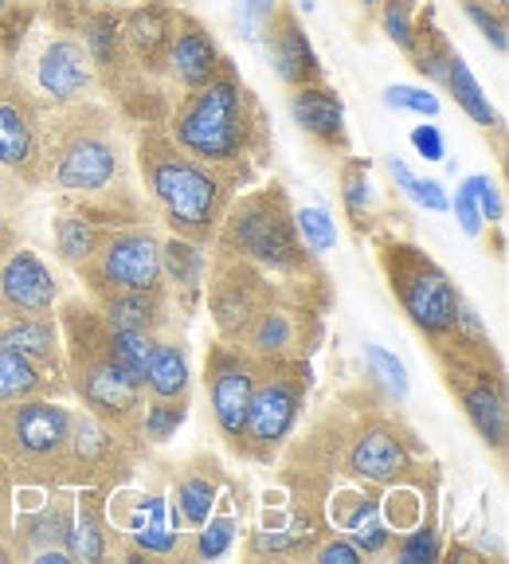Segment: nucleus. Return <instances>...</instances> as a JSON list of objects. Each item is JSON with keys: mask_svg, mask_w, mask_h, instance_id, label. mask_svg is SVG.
Masks as SVG:
<instances>
[{"mask_svg": "<svg viewBox=\"0 0 509 564\" xmlns=\"http://www.w3.org/2000/svg\"><path fill=\"white\" fill-rule=\"evenodd\" d=\"M188 400L193 397L145 400V408H141V440L150 443V447H165L169 440H176V432L188 420Z\"/></svg>", "mask_w": 509, "mask_h": 564, "instance_id": "37", "label": "nucleus"}, {"mask_svg": "<svg viewBox=\"0 0 509 564\" xmlns=\"http://www.w3.org/2000/svg\"><path fill=\"white\" fill-rule=\"evenodd\" d=\"M44 110L20 59H0V169L24 188H44Z\"/></svg>", "mask_w": 509, "mask_h": 564, "instance_id": "13", "label": "nucleus"}, {"mask_svg": "<svg viewBox=\"0 0 509 564\" xmlns=\"http://www.w3.org/2000/svg\"><path fill=\"white\" fill-rule=\"evenodd\" d=\"M415 12H420V0H380L377 4L380 32H385L400 52H408V44H412Z\"/></svg>", "mask_w": 509, "mask_h": 564, "instance_id": "43", "label": "nucleus"}, {"mask_svg": "<svg viewBox=\"0 0 509 564\" xmlns=\"http://www.w3.org/2000/svg\"><path fill=\"white\" fill-rule=\"evenodd\" d=\"M385 106L388 110H408V115H420V118L440 115V98L431 95L427 87H404V83H396V87L385 90Z\"/></svg>", "mask_w": 509, "mask_h": 564, "instance_id": "44", "label": "nucleus"}, {"mask_svg": "<svg viewBox=\"0 0 509 564\" xmlns=\"http://www.w3.org/2000/svg\"><path fill=\"white\" fill-rule=\"evenodd\" d=\"M458 9L466 12V20L478 28V32L490 40V47L498 55L509 52V24H506V9L490 4V0H458Z\"/></svg>", "mask_w": 509, "mask_h": 564, "instance_id": "42", "label": "nucleus"}, {"mask_svg": "<svg viewBox=\"0 0 509 564\" xmlns=\"http://www.w3.org/2000/svg\"><path fill=\"white\" fill-rule=\"evenodd\" d=\"M254 372H259V357L247 352L243 345H228L216 337L204 352V388H208L212 423H216V435L231 455H239V440H243Z\"/></svg>", "mask_w": 509, "mask_h": 564, "instance_id": "17", "label": "nucleus"}, {"mask_svg": "<svg viewBox=\"0 0 509 564\" xmlns=\"http://www.w3.org/2000/svg\"><path fill=\"white\" fill-rule=\"evenodd\" d=\"M165 470H169V486H165L169 502H173V510L181 513L185 529L193 533L212 513V506L220 502V494L231 486V475L224 470V463L212 451H196V455L181 458V463H173Z\"/></svg>", "mask_w": 509, "mask_h": 564, "instance_id": "24", "label": "nucleus"}, {"mask_svg": "<svg viewBox=\"0 0 509 564\" xmlns=\"http://www.w3.org/2000/svg\"><path fill=\"white\" fill-rule=\"evenodd\" d=\"M337 196H342L345 220H349L353 236L365 239L380 228L377 216V185H372V161L345 153L337 165Z\"/></svg>", "mask_w": 509, "mask_h": 564, "instance_id": "32", "label": "nucleus"}, {"mask_svg": "<svg viewBox=\"0 0 509 564\" xmlns=\"http://www.w3.org/2000/svg\"><path fill=\"white\" fill-rule=\"evenodd\" d=\"M158 337L161 334H138V329H110V349H115V357L126 365V372H130V377L138 380V384H141V377H145V365H150Z\"/></svg>", "mask_w": 509, "mask_h": 564, "instance_id": "41", "label": "nucleus"}, {"mask_svg": "<svg viewBox=\"0 0 509 564\" xmlns=\"http://www.w3.org/2000/svg\"><path fill=\"white\" fill-rule=\"evenodd\" d=\"M55 317L63 334V377H67L71 397L106 427L122 432L126 440H141L145 392L110 349V326L102 322L95 302L87 294H71V299H59Z\"/></svg>", "mask_w": 509, "mask_h": 564, "instance_id": "4", "label": "nucleus"}, {"mask_svg": "<svg viewBox=\"0 0 509 564\" xmlns=\"http://www.w3.org/2000/svg\"><path fill=\"white\" fill-rule=\"evenodd\" d=\"M431 357L443 377V388L466 415V423L475 427V435L506 458L509 447V397H506V365H501L498 349H494L490 334L478 322V314L463 302L455 326L447 337L431 341Z\"/></svg>", "mask_w": 509, "mask_h": 564, "instance_id": "5", "label": "nucleus"}, {"mask_svg": "<svg viewBox=\"0 0 509 564\" xmlns=\"http://www.w3.org/2000/svg\"><path fill=\"white\" fill-rule=\"evenodd\" d=\"M463 185L470 188V196H475L478 208H483V220L501 224V216H506V208H501V193H498V185H494L490 176H486V173H475V176H466Z\"/></svg>", "mask_w": 509, "mask_h": 564, "instance_id": "46", "label": "nucleus"}, {"mask_svg": "<svg viewBox=\"0 0 509 564\" xmlns=\"http://www.w3.org/2000/svg\"><path fill=\"white\" fill-rule=\"evenodd\" d=\"M329 455L337 482L377 490L440 475L420 435L385 408H357L353 415L329 408Z\"/></svg>", "mask_w": 509, "mask_h": 564, "instance_id": "7", "label": "nucleus"}, {"mask_svg": "<svg viewBox=\"0 0 509 564\" xmlns=\"http://www.w3.org/2000/svg\"><path fill=\"white\" fill-rule=\"evenodd\" d=\"M106 513H110V525L122 538V561H181L188 541V529L181 521V513L169 502L165 486H145V490H130L115 486L106 494Z\"/></svg>", "mask_w": 509, "mask_h": 564, "instance_id": "11", "label": "nucleus"}, {"mask_svg": "<svg viewBox=\"0 0 509 564\" xmlns=\"http://www.w3.org/2000/svg\"><path fill=\"white\" fill-rule=\"evenodd\" d=\"M28 87L44 98V106H75V102H90V98L102 95L87 47L79 44V35H71V32H55L52 40L40 47Z\"/></svg>", "mask_w": 509, "mask_h": 564, "instance_id": "18", "label": "nucleus"}, {"mask_svg": "<svg viewBox=\"0 0 509 564\" xmlns=\"http://www.w3.org/2000/svg\"><path fill=\"white\" fill-rule=\"evenodd\" d=\"M236 494H239L236 482L220 494V502L212 506L208 518L188 533L181 561H224L231 553V545L243 533V506H236Z\"/></svg>", "mask_w": 509, "mask_h": 564, "instance_id": "31", "label": "nucleus"}, {"mask_svg": "<svg viewBox=\"0 0 509 564\" xmlns=\"http://www.w3.org/2000/svg\"><path fill=\"white\" fill-rule=\"evenodd\" d=\"M372 247H377V267L388 282V294L396 299L400 314L412 322L415 334L427 345L447 337L458 310H463V294L451 282V274L412 239L388 236L377 228Z\"/></svg>", "mask_w": 509, "mask_h": 564, "instance_id": "9", "label": "nucleus"}, {"mask_svg": "<svg viewBox=\"0 0 509 564\" xmlns=\"http://www.w3.org/2000/svg\"><path fill=\"white\" fill-rule=\"evenodd\" d=\"M388 173H392L396 188H404V193L412 196V200L420 204V208H427V212H447V208H451V196L443 193L440 181H427V176H415L412 169H408L400 158H388Z\"/></svg>", "mask_w": 509, "mask_h": 564, "instance_id": "40", "label": "nucleus"}, {"mask_svg": "<svg viewBox=\"0 0 509 564\" xmlns=\"http://www.w3.org/2000/svg\"><path fill=\"white\" fill-rule=\"evenodd\" d=\"M20 243V236H17V228H12V220H0V259L9 256V247H17Z\"/></svg>", "mask_w": 509, "mask_h": 564, "instance_id": "51", "label": "nucleus"}, {"mask_svg": "<svg viewBox=\"0 0 509 564\" xmlns=\"http://www.w3.org/2000/svg\"><path fill=\"white\" fill-rule=\"evenodd\" d=\"M443 90H447V95L455 98V106L475 126H483V130H501V118H498V110L490 106V95L483 90V83L475 79L470 63H466L458 52H455V59H451V67H447Z\"/></svg>", "mask_w": 509, "mask_h": 564, "instance_id": "35", "label": "nucleus"}, {"mask_svg": "<svg viewBox=\"0 0 509 564\" xmlns=\"http://www.w3.org/2000/svg\"><path fill=\"white\" fill-rule=\"evenodd\" d=\"M150 443L126 440L122 432L106 427L102 420L75 408L71 420V486H98V490H115V486L133 482L138 470L150 467Z\"/></svg>", "mask_w": 509, "mask_h": 564, "instance_id": "15", "label": "nucleus"}, {"mask_svg": "<svg viewBox=\"0 0 509 564\" xmlns=\"http://www.w3.org/2000/svg\"><path fill=\"white\" fill-rule=\"evenodd\" d=\"M310 561H317V564H360L365 561V553H360L345 533H334V529H329V533L317 541V549H314Z\"/></svg>", "mask_w": 509, "mask_h": 564, "instance_id": "45", "label": "nucleus"}, {"mask_svg": "<svg viewBox=\"0 0 509 564\" xmlns=\"http://www.w3.org/2000/svg\"><path fill=\"white\" fill-rule=\"evenodd\" d=\"M71 420L75 408L55 397L0 404V490L71 486Z\"/></svg>", "mask_w": 509, "mask_h": 564, "instance_id": "8", "label": "nucleus"}, {"mask_svg": "<svg viewBox=\"0 0 509 564\" xmlns=\"http://www.w3.org/2000/svg\"><path fill=\"white\" fill-rule=\"evenodd\" d=\"M377 4H380V0H360V9H365V12H372Z\"/></svg>", "mask_w": 509, "mask_h": 564, "instance_id": "55", "label": "nucleus"}, {"mask_svg": "<svg viewBox=\"0 0 509 564\" xmlns=\"http://www.w3.org/2000/svg\"><path fill=\"white\" fill-rule=\"evenodd\" d=\"M325 521L345 533L365 553V561H380L392 549V529L380 518V490L360 482H334L325 494Z\"/></svg>", "mask_w": 509, "mask_h": 564, "instance_id": "20", "label": "nucleus"}, {"mask_svg": "<svg viewBox=\"0 0 509 564\" xmlns=\"http://www.w3.org/2000/svg\"><path fill=\"white\" fill-rule=\"evenodd\" d=\"M141 392H145V400L193 397V365H188L185 326H173L158 337L150 365H145V377H141Z\"/></svg>", "mask_w": 509, "mask_h": 564, "instance_id": "29", "label": "nucleus"}, {"mask_svg": "<svg viewBox=\"0 0 509 564\" xmlns=\"http://www.w3.org/2000/svg\"><path fill=\"white\" fill-rule=\"evenodd\" d=\"M310 388H314V365L310 357H259L254 372L251 408H247L243 440H239V463L274 467L302 415H306Z\"/></svg>", "mask_w": 509, "mask_h": 564, "instance_id": "10", "label": "nucleus"}, {"mask_svg": "<svg viewBox=\"0 0 509 564\" xmlns=\"http://www.w3.org/2000/svg\"><path fill=\"white\" fill-rule=\"evenodd\" d=\"M9 4H12V0H0V17H4V12H9Z\"/></svg>", "mask_w": 509, "mask_h": 564, "instance_id": "57", "label": "nucleus"}, {"mask_svg": "<svg viewBox=\"0 0 509 564\" xmlns=\"http://www.w3.org/2000/svg\"><path fill=\"white\" fill-rule=\"evenodd\" d=\"M67 553H71V561H79V564L118 561V553H122V538L115 533L110 513H106V490H98V486H75V513H71Z\"/></svg>", "mask_w": 509, "mask_h": 564, "instance_id": "26", "label": "nucleus"}, {"mask_svg": "<svg viewBox=\"0 0 509 564\" xmlns=\"http://www.w3.org/2000/svg\"><path fill=\"white\" fill-rule=\"evenodd\" d=\"M254 40H263V52L271 59L274 75L282 79V87H306V83H322L325 79V67L317 59L314 44H310L306 28L299 20V9L279 0L274 12L267 17V24L259 28Z\"/></svg>", "mask_w": 509, "mask_h": 564, "instance_id": "22", "label": "nucleus"}, {"mask_svg": "<svg viewBox=\"0 0 509 564\" xmlns=\"http://www.w3.org/2000/svg\"><path fill=\"white\" fill-rule=\"evenodd\" d=\"M44 188L75 200L133 196L130 153L115 106L75 102L44 110Z\"/></svg>", "mask_w": 509, "mask_h": 564, "instance_id": "3", "label": "nucleus"}, {"mask_svg": "<svg viewBox=\"0 0 509 564\" xmlns=\"http://www.w3.org/2000/svg\"><path fill=\"white\" fill-rule=\"evenodd\" d=\"M102 322L110 329H138V334H165L181 326V317L169 299V286H150V291H110V294H87Z\"/></svg>", "mask_w": 509, "mask_h": 564, "instance_id": "28", "label": "nucleus"}, {"mask_svg": "<svg viewBox=\"0 0 509 564\" xmlns=\"http://www.w3.org/2000/svg\"><path fill=\"white\" fill-rule=\"evenodd\" d=\"M365 361H369V377L385 388V400L404 404L408 392H412V380H408L404 361H400L396 352H388L385 345H365Z\"/></svg>", "mask_w": 509, "mask_h": 564, "instance_id": "38", "label": "nucleus"}, {"mask_svg": "<svg viewBox=\"0 0 509 564\" xmlns=\"http://www.w3.org/2000/svg\"><path fill=\"white\" fill-rule=\"evenodd\" d=\"M0 349L20 352L40 369L63 377V334L55 314L35 317H0Z\"/></svg>", "mask_w": 509, "mask_h": 564, "instance_id": "30", "label": "nucleus"}, {"mask_svg": "<svg viewBox=\"0 0 509 564\" xmlns=\"http://www.w3.org/2000/svg\"><path fill=\"white\" fill-rule=\"evenodd\" d=\"M490 4H498V9H506V12H509V0H490Z\"/></svg>", "mask_w": 509, "mask_h": 564, "instance_id": "56", "label": "nucleus"}, {"mask_svg": "<svg viewBox=\"0 0 509 564\" xmlns=\"http://www.w3.org/2000/svg\"><path fill=\"white\" fill-rule=\"evenodd\" d=\"M63 299V282L32 247L17 243L0 259V317L55 314Z\"/></svg>", "mask_w": 509, "mask_h": 564, "instance_id": "19", "label": "nucleus"}, {"mask_svg": "<svg viewBox=\"0 0 509 564\" xmlns=\"http://www.w3.org/2000/svg\"><path fill=\"white\" fill-rule=\"evenodd\" d=\"M408 141H412V150L420 153L423 161H443V158H447V141H443L440 126H415V130L408 133Z\"/></svg>", "mask_w": 509, "mask_h": 564, "instance_id": "48", "label": "nucleus"}, {"mask_svg": "<svg viewBox=\"0 0 509 564\" xmlns=\"http://www.w3.org/2000/svg\"><path fill=\"white\" fill-rule=\"evenodd\" d=\"M20 193H24V185L0 169V220H12V204L20 200Z\"/></svg>", "mask_w": 509, "mask_h": 564, "instance_id": "50", "label": "nucleus"}, {"mask_svg": "<svg viewBox=\"0 0 509 564\" xmlns=\"http://www.w3.org/2000/svg\"><path fill=\"white\" fill-rule=\"evenodd\" d=\"M95 4H115V9H122V4H133V0H95Z\"/></svg>", "mask_w": 509, "mask_h": 564, "instance_id": "54", "label": "nucleus"}, {"mask_svg": "<svg viewBox=\"0 0 509 564\" xmlns=\"http://www.w3.org/2000/svg\"><path fill=\"white\" fill-rule=\"evenodd\" d=\"M404 55H408V63L415 67V75H423L427 83L443 87L451 59H455V44H451V35L443 32L440 20H435V9H420V12H415L412 44H408Z\"/></svg>", "mask_w": 509, "mask_h": 564, "instance_id": "34", "label": "nucleus"}, {"mask_svg": "<svg viewBox=\"0 0 509 564\" xmlns=\"http://www.w3.org/2000/svg\"><path fill=\"white\" fill-rule=\"evenodd\" d=\"M455 216H458V224H463V231L466 236H483V228H486V220H483V208H478V200L470 196V188H458V196H455Z\"/></svg>", "mask_w": 509, "mask_h": 564, "instance_id": "49", "label": "nucleus"}, {"mask_svg": "<svg viewBox=\"0 0 509 564\" xmlns=\"http://www.w3.org/2000/svg\"><path fill=\"white\" fill-rule=\"evenodd\" d=\"M83 282V294H110V291H150L165 286L161 279V231L153 220L118 224L110 228L87 263L75 271Z\"/></svg>", "mask_w": 509, "mask_h": 564, "instance_id": "12", "label": "nucleus"}, {"mask_svg": "<svg viewBox=\"0 0 509 564\" xmlns=\"http://www.w3.org/2000/svg\"><path fill=\"white\" fill-rule=\"evenodd\" d=\"M35 502H24V494L12 490V518L4 545L12 561H35V564H71L67 533L71 513H75V486H52L35 490Z\"/></svg>", "mask_w": 509, "mask_h": 564, "instance_id": "16", "label": "nucleus"}, {"mask_svg": "<svg viewBox=\"0 0 509 564\" xmlns=\"http://www.w3.org/2000/svg\"><path fill=\"white\" fill-rule=\"evenodd\" d=\"M294 228H299L302 243L306 251H314L317 259L329 256L337 247V228H334V216L317 204H306V208H294Z\"/></svg>", "mask_w": 509, "mask_h": 564, "instance_id": "39", "label": "nucleus"}, {"mask_svg": "<svg viewBox=\"0 0 509 564\" xmlns=\"http://www.w3.org/2000/svg\"><path fill=\"white\" fill-rule=\"evenodd\" d=\"M12 4H24V9H44V0H12Z\"/></svg>", "mask_w": 509, "mask_h": 564, "instance_id": "53", "label": "nucleus"}, {"mask_svg": "<svg viewBox=\"0 0 509 564\" xmlns=\"http://www.w3.org/2000/svg\"><path fill=\"white\" fill-rule=\"evenodd\" d=\"M0 59H17V55H12L9 47H4V28H0Z\"/></svg>", "mask_w": 509, "mask_h": 564, "instance_id": "52", "label": "nucleus"}, {"mask_svg": "<svg viewBox=\"0 0 509 564\" xmlns=\"http://www.w3.org/2000/svg\"><path fill=\"white\" fill-rule=\"evenodd\" d=\"M228 63V55L220 52L212 28L204 24L196 12L176 9L173 20V44H169V83L173 90H196L208 79L220 75V67Z\"/></svg>", "mask_w": 509, "mask_h": 564, "instance_id": "23", "label": "nucleus"}, {"mask_svg": "<svg viewBox=\"0 0 509 564\" xmlns=\"http://www.w3.org/2000/svg\"><path fill=\"white\" fill-rule=\"evenodd\" d=\"M204 274H208V247L181 236H161V279L169 286V299L181 317V326L193 322L204 306Z\"/></svg>", "mask_w": 509, "mask_h": 564, "instance_id": "27", "label": "nucleus"}, {"mask_svg": "<svg viewBox=\"0 0 509 564\" xmlns=\"http://www.w3.org/2000/svg\"><path fill=\"white\" fill-rule=\"evenodd\" d=\"M165 133L208 165L254 173L271 158V118L231 59L216 79L176 98L165 118Z\"/></svg>", "mask_w": 509, "mask_h": 564, "instance_id": "2", "label": "nucleus"}, {"mask_svg": "<svg viewBox=\"0 0 509 564\" xmlns=\"http://www.w3.org/2000/svg\"><path fill=\"white\" fill-rule=\"evenodd\" d=\"M388 556L400 564H435L443 561V533H440V518H423L415 529L408 533H396Z\"/></svg>", "mask_w": 509, "mask_h": 564, "instance_id": "36", "label": "nucleus"}, {"mask_svg": "<svg viewBox=\"0 0 509 564\" xmlns=\"http://www.w3.org/2000/svg\"><path fill=\"white\" fill-rule=\"evenodd\" d=\"M133 165H138L153 216L169 236L208 247L224 212L254 173L228 165H208L193 158L165 133V126H133Z\"/></svg>", "mask_w": 509, "mask_h": 564, "instance_id": "1", "label": "nucleus"}, {"mask_svg": "<svg viewBox=\"0 0 509 564\" xmlns=\"http://www.w3.org/2000/svg\"><path fill=\"white\" fill-rule=\"evenodd\" d=\"M208 251L247 259L274 279L325 274L322 259L306 251L299 228H294V200L279 181H267L263 188H251V193H236V200L224 212L220 228L212 236Z\"/></svg>", "mask_w": 509, "mask_h": 564, "instance_id": "6", "label": "nucleus"}, {"mask_svg": "<svg viewBox=\"0 0 509 564\" xmlns=\"http://www.w3.org/2000/svg\"><path fill=\"white\" fill-rule=\"evenodd\" d=\"M282 282L267 274L263 267L231 256H208V274H204V306H208L216 337L228 345H239L251 322L279 299Z\"/></svg>", "mask_w": 509, "mask_h": 564, "instance_id": "14", "label": "nucleus"}, {"mask_svg": "<svg viewBox=\"0 0 509 564\" xmlns=\"http://www.w3.org/2000/svg\"><path fill=\"white\" fill-rule=\"evenodd\" d=\"M32 397H71L67 377H55V372L40 369L35 361L20 357V352L0 349V404H17V400Z\"/></svg>", "mask_w": 509, "mask_h": 564, "instance_id": "33", "label": "nucleus"}, {"mask_svg": "<svg viewBox=\"0 0 509 564\" xmlns=\"http://www.w3.org/2000/svg\"><path fill=\"white\" fill-rule=\"evenodd\" d=\"M236 4V17H239V28H243L247 40H254L259 35V28L267 24V17L274 12V4L279 0H231Z\"/></svg>", "mask_w": 509, "mask_h": 564, "instance_id": "47", "label": "nucleus"}, {"mask_svg": "<svg viewBox=\"0 0 509 564\" xmlns=\"http://www.w3.org/2000/svg\"><path fill=\"white\" fill-rule=\"evenodd\" d=\"M286 110L302 133L314 141L322 153H349V118H345V102L329 83H306V87H290Z\"/></svg>", "mask_w": 509, "mask_h": 564, "instance_id": "25", "label": "nucleus"}, {"mask_svg": "<svg viewBox=\"0 0 509 564\" xmlns=\"http://www.w3.org/2000/svg\"><path fill=\"white\" fill-rule=\"evenodd\" d=\"M118 20H122V44L133 67L145 79L169 83V44H173L176 20L173 0H133V4L118 9Z\"/></svg>", "mask_w": 509, "mask_h": 564, "instance_id": "21", "label": "nucleus"}]
</instances>
